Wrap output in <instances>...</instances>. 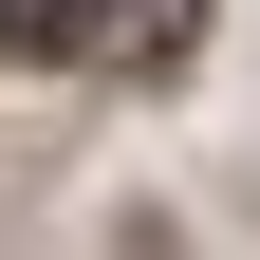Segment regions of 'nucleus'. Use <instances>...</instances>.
Wrapping results in <instances>:
<instances>
[{"mask_svg":"<svg viewBox=\"0 0 260 260\" xmlns=\"http://www.w3.org/2000/svg\"><path fill=\"white\" fill-rule=\"evenodd\" d=\"M38 38L75 56V75H168V56L205 38V0H38Z\"/></svg>","mask_w":260,"mask_h":260,"instance_id":"f257e3e1","label":"nucleus"},{"mask_svg":"<svg viewBox=\"0 0 260 260\" xmlns=\"http://www.w3.org/2000/svg\"><path fill=\"white\" fill-rule=\"evenodd\" d=\"M0 38H19V0H0Z\"/></svg>","mask_w":260,"mask_h":260,"instance_id":"f03ea898","label":"nucleus"}]
</instances>
